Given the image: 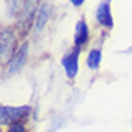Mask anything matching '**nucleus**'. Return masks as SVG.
<instances>
[{
    "label": "nucleus",
    "instance_id": "obj_7",
    "mask_svg": "<svg viewBox=\"0 0 132 132\" xmlns=\"http://www.w3.org/2000/svg\"><path fill=\"white\" fill-rule=\"evenodd\" d=\"M100 62H102V50L100 48H92L87 55V67L95 70L100 67Z\"/></svg>",
    "mask_w": 132,
    "mask_h": 132
},
{
    "label": "nucleus",
    "instance_id": "obj_9",
    "mask_svg": "<svg viewBox=\"0 0 132 132\" xmlns=\"http://www.w3.org/2000/svg\"><path fill=\"white\" fill-rule=\"evenodd\" d=\"M69 2H70V3H72V5H75V7H80V5H82V3H84V2H85V0H69Z\"/></svg>",
    "mask_w": 132,
    "mask_h": 132
},
{
    "label": "nucleus",
    "instance_id": "obj_4",
    "mask_svg": "<svg viewBox=\"0 0 132 132\" xmlns=\"http://www.w3.org/2000/svg\"><path fill=\"white\" fill-rule=\"evenodd\" d=\"M95 19L97 22L100 23L105 29H112L114 27V17H112V10H110V0H105V2L99 3L95 10Z\"/></svg>",
    "mask_w": 132,
    "mask_h": 132
},
{
    "label": "nucleus",
    "instance_id": "obj_2",
    "mask_svg": "<svg viewBox=\"0 0 132 132\" xmlns=\"http://www.w3.org/2000/svg\"><path fill=\"white\" fill-rule=\"evenodd\" d=\"M79 54H80V48L74 47L70 52L62 57V67L65 70V75L69 79H74L79 72Z\"/></svg>",
    "mask_w": 132,
    "mask_h": 132
},
{
    "label": "nucleus",
    "instance_id": "obj_1",
    "mask_svg": "<svg viewBox=\"0 0 132 132\" xmlns=\"http://www.w3.org/2000/svg\"><path fill=\"white\" fill-rule=\"evenodd\" d=\"M30 114V107L29 105H19V107H12V105H5L3 104L0 107V122L2 126H12V124H19L22 120H25Z\"/></svg>",
    "mask_w": 132,
    "mask_h": 132
},
{
    "label": "nucleus",
    "instance_id": "obj_6",
    "mask_svg": "<svg viewBox=\"0 0 132 132\" xmlns=\"http://www.w3.org/2000/svg\"><path fill=\"white\" fill-rule=\"evenodd\" d=\"M13 42H15V35H13V32L10 29L3 30V32H2V57H5V55H9L10 52H12Z\"/></svg>",
    "mask_w": 132,
    "mask_h": 132
},
{
    "label": "nucleus",
    "instance_id": "obj_8",
    "mask_svg": "<svg viewBox=\"0 0 132 132\" xmlns=\"http://www.w3.org/2000/svg\"><path fill=\"white\" fill-rule=\"evenodd\" d=\"M7 132H25V127H23V124H22V122H19V124H12V126H9Z\"/></svg>",
    "mask_w": 132,
    "mask_h": 132
},
{
    "label": "nucleus",
    "instance_id": "obj_3",
    "mask_svg": "<svg viewBox=\"0 0 132 132\" xmlns=\"http://www.w3.org/2000/svg\"><path fill=\"white\" fill-rule=\"evenodd\" d=\"M27 54H29V44L23 42L20 47L15 48V52H13L12 57H10V60H9V74H17V72L23 67V64H25V60H27Z\"/></svg>",
    "mask_w": 132,
    "mask_h": 132
},
{
    "label": "nucleus",
    "instance_id": "obj_5",
    "mask_svg": "<svg viewBox=\"0 0 132 132\" xmlns=\"http://www.w3.org/2000/svg\"><path fill=\"white\" fill-rule=\"evenodd\" d=\"M89 42V27L84 19H80L75 25V34H74V44L77 48H82Z\"/></svg>",
    "mask_w": 132,
    "mask_h": 132
}]
</instances>
